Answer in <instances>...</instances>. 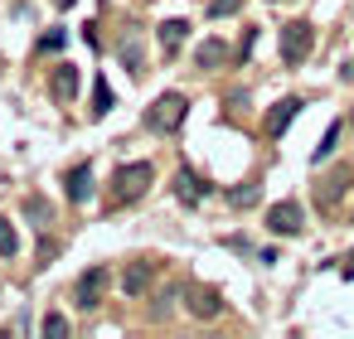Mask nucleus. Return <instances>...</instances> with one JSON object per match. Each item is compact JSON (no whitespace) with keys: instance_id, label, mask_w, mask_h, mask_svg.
I'll return each mask as SVG.
<instances>
[{"instance_id":"23","label":"nucleus","mask_w":354,"mask_h":339,"mask_svg":"<svg viewBox=\"0 0 354 339\" xmlns=\"http://www.w3.org/2000/svg\"><path fill=\"white\" fill-rule=\"evenodd\" d=\"M344 276H354V252H349V267H344Z\"/></svg>"},{"instance_id":"21","label":"nucleus","mask_w":354,"mask_h":339,"mask_svg":"<svg viewBox=\"0 0 354 339\" xmlns=\"http://www.w3.org/2000/svg\"><path fill=\"white\" fill-rule=\"evenodd\" d=\"M64 329H68V315H59V310H54V315L44 320V334H49V339H59Z\"/></svg>"},{"instance_id":"18","label":"nucleus","mask_w":354,"mask_h":339,"mask_svg":"<svg viewBox=\"0 0 354 339\" xmlns=\"http://www.w3.org/2000/svg\"><path fill=\"white\" fill-rule=\"evenodd\" d=\"M228 204H233V209H248V204H257V184H243V189H233V194H228Z\"/></svg>"},{"instance_id":"10","label":"nucleus","mask_w":354,"mask_h":339,"mask_svg":"<svg viewBox=\"0 0 354 339\" xmlns=\"http://www.w3.org/2000/svg\"><path fill=\"white\" fill-rule=\"evenodd\" d=\"M73 93H78V68H73V64H59V73H54V97H59V102H73Z\"/></svg>"},{"instance_id":"15","label":"nucleus","mask_w":354,"mask_h":339,"mask_svg":"<svg viewBox=\"0 0 354 339\" xmlns=\"http://www.w3.org/2000/svg\"><path fill=\"white\" fill-rule=\"evenodd\" d=\"M15 252H20V238H15L10 218H0V257H15Z\"/></svg>"},{"instance_id":"9","label":"nucleus","mask_w":354,"mask_h":339,"mask_svg":"<svg viewBox=\"0 0 354 339\" xmlns=\"http://www.w3.org/2000/svg\"><path fill=\"white\" fill-rule=\"evenodd\" d=\"M151 281H156V267H151V262H131L127 276H122V291H127V296H146Z\"/></svg>"},{"instance_id":"5","label":"nucleus","mask_w":354,"mask_h":339,"mask_svg":"<svg viewBox=\"0 0 354 339\" xmlns=\"http://www.w3.org/2000/svg\"><path fill=\"white\" fill-rule=\"evenodd\" d=\"M267 228H272L277 238H296V233H301V204H291V199L272 204V209H267Z\"/></svg>"},{"instance_id":"13","label":"nucleus","mask_w":354,"mask_h":339,"mask_svg":"<svg viewBox=\"0 0 354 339\" xmlns=\"http://www.w3.org/2000/svg\"><path fill=\"white\" fill-rule=\"evenodd\" d=\"M185 30H189L185 20H165V25H160V49H165V54H175V49H180V39H185Z\"/></svg>"},{"instance_id":"14","label":"nucleus","mask_w":354,"mask_h":339,"mask_svg":"<svg viewBox=\"0 0 354 339\" xmlns=\"http://www.w3.org/2000/svg\"><path fill=\"white\" fill-rule=\"evenodd\" d=\"M112 102H117V97H112V88H107V78H102V83L93 88V117H107Z\"/></svg>"},{"instance_id":"2","label":"nucleus","mask_w":354,"mask_h":339,"mask_svg":"<svg viewBox=\"0 0 354 339\" xmlns=\"http://www.w3.org/2000/svg\"><path fill=\"white\" fill-rule=\"evenodd\" d=\"M185 112H189L185 93H160V97H156V107L146 112V126H151V131H160V136H170V131H180Z\"/></svg>"},{"instance_id":"4","label":"nucleus","mask_w":354,"mask_h":339,"mask_svg":"<svg viewBox=\"0 0 354 339\" xmlns=\"http://www.w3.org/2000/svg\"><path fill=\"white\" fill-rule=\"evenodd\" d=\"M107 267H88L83 276H78V286H73V300L83 305V310H97L102 305V291H107Z\"/></svg>"},{"instance_id":"7","label":"nucleus","mask_w":354,"mask_h":339,"mask_svg":"<svg viewBox=\"0 0 354 339\" xmlns=\"http://www.w3.org/2000/svg\"><path fill=\"white\" fill-rule=\"evenodd\" d=\"M296 112H301V97H281V102L267 112V136H281V131L296 122Z\"/></svg>"},{"instance_id":"22","label":"nucleus","mask_w":354,"mask_h":339,"mask_svg":"<svg viewBox=\"0 0 354 339\" xmlns=\"http://www.w3.org/2000/svg\"><path fill=\"white\" fill-rule=\"evenodd\" d=\"M59 44H64V30H49V35H44V39H39V54H54V49H59Z\"/></svg>"},{"instance_id":"19","label":"nucleus","mask_w":354,"mask_h":339,"mask_svg":"<svg viewBox=\"0 0 354 339\" xmlns=\"http://www.w3.org/2000/svg\"><path fill=\"white\" fill-rule=\"evenodd\" d=\"M25 213H30V218H39V223H49V213H54V209H49V204L35 194V199H25Z\"/></svg>"},{"instance_id":"16","label":"nucleus","mask_w":354,"mask_h":339,"mask_svg":"<svg viewBox=\"0 0 354 339\" xmlns=\"http://www.w3.org/2000/svg\"><path fill=\"white\" fill-rule=\"evenodd\" d=\"M122 59H127V68H131V73H141V49H136V35H127V39H122Z\"/></svg>"},{"instance_id":"8","label":"nucleus","mask_w":354,"mask_h":339,"mask_svg":"<svg viewBox=\"0 0 354 339\" xmlns=\"http://www.w3.org/2000/svg\"><path fill=\"white\" fill-rule=\"evenodd\" d=\"M68 199H73V204H88V199H93V165H88V160L68 170Z\"/></svg>"},{"instance_id":"17","label":"nucleus","mask_w":354,"mask_h":339,"mask_svg":"<svg viewBox=\"0 0 354 339\" xmlns=\"http://www.w3.org/2000/svg\"><path fill=\"white\" fill-rule=\"evenodd\" d=\"M335 141H339V122H335V126L325 131V141L315 146V155H310V160H315V165H320V160H330V151H335Z\"/></svg>"},{"instance_id":"11","label":"nucleus","mask_w":354,"mask_h":339,"mask_svg":"<svg viewBox=\"0 0 354 339\" xmlns=\"http://www.w3.org/2000/svg\"><path fill=\"white\" fill-rule=\"evenodd\" d=\"M175 194H180V204H199V199L209 194V184H199L189 170H180V175H175Z\"/></svg>"},{"instance_id":"6","label":"nucleus","mask_w":354,"mask_h":339,"mask_svg":"<svg viewBox=\"0 0 354 339\" xmlns=\"http://www.w3.org/2000/svg\"><path fill=\"white\" fill-rule=\"evenodd\" d=\"M185 300H189V310H194L199 320H214V315L223 310V296H218L214 286H189V291H185Z\"/></svg>"},{"instance_id":"24","label":"nucleus","mask_w":354,"mask_h":339,"mask_svg":"<svg viewBox=\"0 0 354 339\" xmlns=\"http://www.w3.org/2000/svg\"><path fill=\"white\" fill-rule=\"evenodd\" d=\"M54 6H73V0H54Z\"/></svg>"},{"instance_id":"1","label":"nucleus","mask_w":354,"mask_h":339,"mask_svg":"<svg viewBox=\"0 0 354 339\" xmlns=\"http://www.w3.org/2000/svg\"><path fill=\"white\" fill-rule=\"evenodd\" d=\"M151 180H156V170H151V160H131V165H122L117 175H112V209H122V204H131V199H141L146 189H151Z\"/></svg>"},{"instance_id":"20","label":"nucleus","mask_w":354,"mask_h":339,"mask_svg":"<svg viewBox=\"0 0 354 339\" xmlns=\"http://www.w3.org/2000/svg\"><path fill=\"white\" fill-rule=\"evenodd\" d=\"M243 10V0H214V6H209V15L214 20H223V15H238Z\"/></svg>"},{"instance_id":"12","label":"nucleus","mask_w":354,"mask_h":339,"mask_svg":"<svg viewBox=\"0 0 354 339\" xmlns=\"http://www.w3.org/2000/svg\"><path fill=\"white\" fill-rule=\"evenodd\" d=\"M223 59H228L223 39H204V44H199V54H194V64H199V68H218Z\"/></svg>"},{"instance_id":"3","label":"nucleus","mask_w":354,"mask_h":339,"mask_svg":"<svg viewBox=\"0 0 354 339\" xmlns=\"http://www.w3.org/2000/svg\"><path fill=\"white\" fill-rule=\"evenodd\" d=\"M310 44H315V30H310L306 20L281 25V64H286V68H301L306 54H310Z\"/></svg>"}]
</instances>
